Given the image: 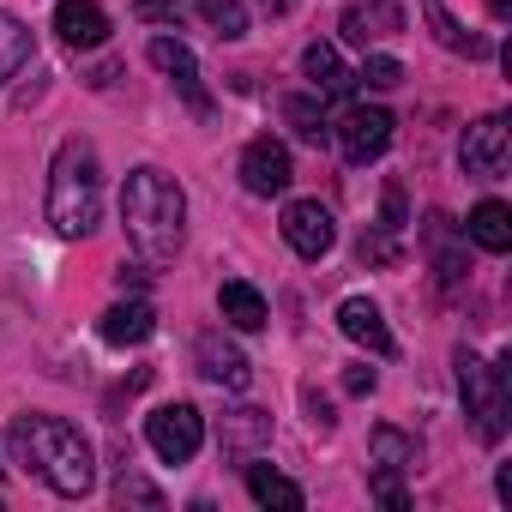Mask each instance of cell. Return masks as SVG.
Segmentation results:
<instances>
[{
	"mask_svg": "<svg viewBox=\"0 0 512 512\" xmlns=\"http://www.w3.org/2000/svg\"><path fill=\"white\" fill-rule=\"evenodd\" d=\"M103 217V163L91 139H61L49 163V223L67 241H85Z\"/></svg>",
	"mask_w": 512,
	"mask_h": 512,
	"instance_id": "cell-3",
	"label": "cell"
},
{
	"mask_svg": "<svg viewBox=\"0 0 512 512\" xmlns=\"http://www.w3.org/2000/svg\"><path fill=\"white\" fill-rule=\"evenodd\" d=\"M458 157H464V175H482V181L506 175V115H482V121H470Z\"/></svg>",
	"mask_w": 512,
	"mask_h": 512,
	"instance_id": "cell-8",
	"label": "cell"
},
{
	"mask_svg": "<svg viewBox=\"0 0 512 512\" xmlns=\"http://www.w3.org/2000/svg\"><path fill=\"white\" fill-rule=\"evenodd\" d=\"M193 356H199V374H205V380H217V386H229V392H241V386L253 380L247 356H241L223 332H205V338L193 344Z\"/></svg>",
	"mask_w": 512,
	"mask_h": 512,
	"instance_id": "cell-11",
	"label": "cell"
},
{
	"mask_svg": "<svg viewBox=\"0 0 512 512\" xmlns=\"http://www.w3.org/2000/svg\"><path fill=\"white\" fill-rule=\"evenodd\" d=\"M344 43H356V49H368V43H386V37H398L404 31V7L398 0H356V7L344 13Z\"/></svg>",
	"mask_w": 512,
	"mask_h": 512,
	"instance_id": "cell-10",
	"label": "cell"
},
{
	"mask_svg": "<svg viewBox=\"0 0 512 512\" xmlns=\"http://www.w3.org/2000/svg\"><path fill=\"white\" fill-rule=\"evenodd\" d=\"M338 326H344V338H350V344H362V350H374V356H392V332H386V320H380V308H374V302L350 296V302L338 308Z\"/></svg>",
	"mask_w": 512,
	"mask_h": 512,
	"instance_id": "cell-13",
	"label": "cell"
},
{
	"mask_svg": "<svg viewBox=\"0 0 512 512\" xmlns=\"http://www.w3.org/2000/svg\"><path fill=\"white\" fill-rule=\"evenodd\" d=\"M115 500H121V506H151V512L163 506V494H157L145 476H133L127 464H121V476H115Z\"/></svg>",
	"mask_w": 512,
	"mask_h": 512,
	"instance_id": "cell-25",
	"label": "cell"
},
{
	"mask_svg": "<svg viewBox=\"0 0 512 512\" xmlns=\"http://www.w3.org/2000/svg\"><path fill=\"white\" fill-rule=\"evenodd\" d=\"M25 61H31V31H25V19L0 13V79H13Z\"/></svg>",
	"mask_w": 512,
	"mask_h": 512,
	"instance_id": "cell-22",
	"label": "cell"
},
{
	"mask_svg": "<svg viewBox=\"0 0 512 512\" xmlns=\"http://www.w3.org/2000/svg\"><path fill=\"white\" fill-rule=\"evenodd\" d=\"M0 470H7V464H0Z\"/></svg>",
	"mask_w": 512,
	"mask_h": 512,
	"instance_id": "cell-32",
	"label": "cell"
},
{
	"mask_svg": "<svg viewBox=\"0 0 512 512\" xmlns=\"http://www.w3.org/2000/svg\"><path fill=\"white\" fill-rule=\"evenodd\" d=\"M332 139H338V151H344L350 163H374V157L392 145V115H386V109H350V115L332 127Z\"/></svg>",
	"mask_w": 512,
	"mask_h": 512,
	"instance_id": "cell-7",
	"label": "cell"
},
{
	"mask_svg": "<svg viewBox=\"0 0 512 512\" xmlns=\"http://www.w3.org/2000/svg\"><path fill=\"white\" fill-rule=\"evenodd\" d=\"M458 392H464V416H470L476 440L500 446L506 440V416H512V404H506V362L488 368L470 350H458Z\"/></svg>",
	"mask_w": 512,
	"mask_h": 512,
	"instance_id": "cell-4",
	"label": "cell"
},
{
	"mask_svg": "<svg viewBox=\"0 0 512 512\" xmlns=\"http://www.w3.org/2000/svg\"><path fill=\"white\" fill-rule=\"evenodd\" d=\"M380 229H392V235L404 229V193H398V181L386 187V217H380Z\"/></svg>",
	"mask_w": 512,
	"mask_h": 512,
	"instance_id": "cell-28",
	"label": "cell"
},
{
	"mask_svg": "<svg viewBox=\"0 0 512 512\" xmlns=\"http://www.w3.org/2000/svg\"><path fill=\"white\" fill-rule=\"evenodd\" d=\"M290 181H296V169H290V151H284L278 139H253V145L241 151V187H247V193L272 199V193H284Z\"/></svg>",
	"mask_w": 512,
	"mask_h": 512,
	"instance_id": "cell-9",
	"label": "cell"
},
{
	"mask_svg": "<svg viewBox=\"0 0 512 512\" xmlns=\"http://www.w3.org/2000/svg\"><path fill=\"white\" fill-rule=\"evenodd\" d=\"M151 67H157V73H169V79L193 97V109H205V91H199V61H193V49H187V43L157 37V43H151Z\"/></svg>",
	"mask_w": 512,
	"mask_h": 512,
	"instance_id": "cell-16",
	"label": "cell"
},
{
	"mask_svg": "<svg viewBox=\"0 0 512 512\" xmlns=\"http://www.w3.org/2000/svg\"><path fill=\"white\" fill-rule=\"evenodd\" d=\"M422 13H428V25H434L440 49H452V55H470V61H482V55H488V43H482V37L458 31V19L446 13V0H422Z\"/></svg>",
	"mask_w": 512,
	"mask_h": 512,
	"instance_id": "cell-21",
	"label": "cell"
},
{
	"mask_svg": "<svg viewBox=\"0 0 512 512\" xmlns=\"http://www.w3.org/2000/svg\"><path fill=\"white\" fill-rule=\"evenodd\" d=\"M362 85H374V91H392V85H404V67L392 61V55H368V67L356 73Z\"/></svg>",
	"mask_w": 512,
	"mask_h": 512,
	"instance_id": "cell-26",
	"label": "cell"
},
{
	"mask_svg": "<svg viewBox=\"0 0 512 512\" xmlns=\"http://www.w3.org/2000/svg\"><path fill=\"white\" fill-rule=\"evenodd\" d=\"M97 332H103V344H121L127 350V344H145L157 332V314H151V302H115Z\"/></svg>",
	"mask_w": 512,
	"mask_h": 512,
	"instance_id": "cell-17",
	"label": "cell"
},
{
	"mask_svg": "<svg viewBox=\"0 0 512 512\" xmlns=\"http://www.w3.org/2000/svg\"><path fill=\"white\" fill-rule=\"evenodd\" d=\"M121 223H127V241L139 247V260L163 266V260H175V253H181L187 193L163 169H133L127 187H121Z\"/></svg>",
	"mask_w": 512,
	"mask_h": 512,
	"instance_id": "cell-2",
	"label": "cell"
},
{
	"mask_svg": "<svg viewBox=\"0 0 512 512\" xmlns=\"http://www.w3.org/2000/svg\"><path fill=\"white\" fill-rule=\"evenodd\" d=\"M308 416H314V428H332V404L314 398V392H308Z\"/></svg>",
	"mask_w": 512,
	"mask_h": 512,
	"instance_id": "cell-30",
	"label": "cell"
},
{
	"mask_svg": "<svg viewBox=\"0 0 512 512\" xmlns=\"http://www.w3.org/2000/svg\"><path fill=\"white\" fill-rule=\"evenodd\" d=\"M55 31L73 49H97L109 37V13L97 7V0H55Z\"/></svg>",
	"mask_w": 512,
	"mask_h": 512,
	"instance_id": "cell-12",
	"label": "cell"
},
{
	"mask_svg": "<svg viewBox=\"0 0 512 512\" xmlns=\"http://www.w3.org/2000/svg\"><path fill=\"white\" fill-rule=\"evenodd\" d=\"M247 494L260 500V506H278V512H302L308 506V494L290 476H278L272 464H247Z\"/></svg>",
	"mask_w": 512,
	"mask_h": 512,
	"instance_id": "cell-18",
	"label": "cell"
},
{
	"mask_svg": "<svg viewBox=\"0 0 512 512\" xmlns=\"http://www.w3.org/2000/svg\"><path fill=\"white\" fill-rule=\"evenodd\" d=\"M284 241L302 253V260H320V253H332V241H338V223H332V211L320 199H290L284 205Z\"/></svg>",
	"mask_w": 512,
	"mask_h": 512,
	"instance_id": "cell-6",
	"label": "cell"
},
{
	"mask_svg": "<svg viewBox=\"0 0 512 512\" xmlns=\"http://www.w3.org/2000/svg\"><path fill=\"white\" fill-rule=\"evenodd\" d=\"M217 308H223V320L235 326V332H260L266 320H272V308H266V296L253 290V284H241V278H229L223 290H217Z\"/></svg>",
	"mask_w": 512,
	"mask_h": 512,
	"instance_id": "cell-15",
	"label": "cell"
},
{
	"mask_svg": "<svg viewBox=\"0 0 512 512\" xmlns=\"http://www.w3.org/2000/svg\"><path fill=\"white\" fill-rule=\"evenodd\" d=\"M145 440H151V452L163 464H187L205 446V416L193 404H163V410L145 416Z\"/></svg>",
	"mask_w": 512,
	"mask_h": 512,
	"instance_id": "cell-5",
	"label": "cell"
},
{
	"mask_svg": "<svg viewBox=\"0 0 512 512\" xmlns=\"http://www.w3.org/2000/svg\"><path fill=\"white\" fill-rule=\"evenodd\" d=\"M344 392H350V398H368V392H374V368H350V374H344Z\"/></svg>",
	"mask_w": 512,
	"mask_h": 512,
	"instance_id": "cell-29",
	"label": "cell"
},
{
	"mask_svg": "<svg viewBox=\"0 0 512 512\" xmlns=\"http://www.w3.org/2000/svg\"><path fill=\"white\" fill-rule=\"evenodd\" d=\"M464 229H470V241H476L482 253H506V247H512V211H506L500 199H482Z\"/></svg>",
	"mask_w": 512,
	"mask_h": 512,
	"instance_id": "cell-19",
	"label": "cell"
},
{
	"mask_svg": "<svg viewBox=\"0 0 512 512\" xmlns=\"http://www.w3.org/2000/svg\"><path fill=\"white\" fill-rule=\"evenodd\" d=\"M296 7H302V0H266V13H272V19H278V13H296Z\"/></svg>",
	"mask_w": 512,
	"mask_h": 512,
	"instance_id": "cell-31",
	"label": "cell"
},
{
	"mask_svg": "<svg viewBox=\"0 0 512 512\" xmlns=\"http://www.w3.org/2000/svg\"><path fill=\"white\" fill-rule=\"evenodd\" d=\"M284 121H290V127H296L308 145H326V139H332V127H326V109H320V103H308V97H290V103H284Z\"/></svg>",
	"mask_w": 512,
	"mask_h": 512,
	"instance_id": "cell-24",
	"label": "cell"
},
{
	"mask_svg": "<svg viewBox=\"0 0 512 512\" xmlns=\"http://www.w3.org/2000/svg\"><path fill=\"white\" fill-rule=\"evenodd\" d=\"M193 7L217 37H247V7L241 0H193Z\"/></svg>",
	"mask_w": 512,
	"mask_h": 512,
	"instance_id": "cell-23",
	"label": "cell"
},
{
	"mask_svg": "<svg viewBox=\"0 0 512 512\" xmlns=\"http://www.w3.org/2000/svg\"><path fill=\"white\" fill-rule=\"evenodd\" d=\"M302 73L314 79V91H320V97H350V85H356V79L344 73V61H338V49H332V43H314V49L302 55Z\"/></svg>",
	"mask_w": 512,
	"mask_h": 512,
	"instance_id": "cell-20",
	"label": "cell"
},
{
	"mask_svg": "<svg viewBox=\"0 0 512 512\" xmlns=\"http://www.w3.org/2000/svg\"><path fill=\"white\" fill-rule=\"evenodd\" d=\"M13 452L25 470H37L61 500H85L97 488V452L91 440L61 422V416H19L13 422Z\"/></svg>",
	"mask_w": 512,
	"mask_h": 512,
	"instance_id": "cell-1",
	"label": "cell"
},
{
	"mask_svg": "<svg viewBox=\"0 0 512 512\" xmlns=\"http://www.w3.org/2000/svg\"><path fill=\"white\" fill-rule=\"evenodd\" d=\"M133 19H145V25H175L181 7H175V0H133Z\"/></svg>",
	"mask_w": 512,
	"mask_h": 512,
	"instance_id": "cell-27",
	"label": "cell"
},
{
	"mask_svg": "<svg viewBox=\"0 0 512 512\" xmlns=\"http://www.w3.org/2000/svg\"><path fill=\"white\" fill-rule=\"evenodd\" d=\"M217 440H223L229 458H253L260 446H272V416H266V410H229Z\"/></svg>",
	"mask_w": 512,
	"mask_h": 512,
	"instance_id": "cell-14",
	"label": "cell"
}]
</instances>
